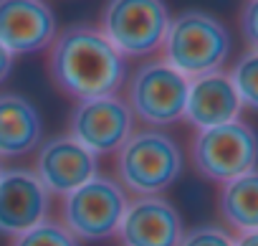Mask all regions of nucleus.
Returning a JSON list of instances; mask_svg holds the SVG:
<instances>
[{
    "instance_id": "obj_1",
    "label": "nucleus",
    "mask_w": 258,
    "mask_h": 246,
    "mask_svg": "<svg viewBox=\"0 0 258 246\" xmlns=\"http://www.w3.org/2000/svg\"><path fill=\"white\" fill-rule=\"evenodd\" d=\"M51 84L74 102L116 94L126 81V59L94 23L63 26L46 48Z\"/></svg>"
},
{
    "instance_id": "obj_2",
    "label": "nucleus",
    "mask_w": 258,
    "mask_h": 246,
    "mask_svg": "<svg viewBox=\"0 0 258 246\" xmlns=\"http://www.w3.org/2000/svg\"><path fill=\"white\" fill-rule=\"evenodd\" d=\"M185 170L182 147L165 130H135L114 155V178L126 195H162Z\"/></svg>"
},
{
    "instance_id": "obj_3",
    "label": "nucleus",
    "mask_w": 258,
    "mask_h": 246,
    "mask_svg": "<svg viewBox=\"0 0 258 246\" xmlns=\"http://www.w3.org/2000/svg\"><path fill=\"white\" fill-rule=\"evenodd\" d=\"M230 48V31L220 18L203 8H187L170 18L162 59L187 79H198L223 71Z\"/></svg>"
},
{
    "instance_id": "obj_4",
    "label": "nucleus",
    "mask_w": 258,
    "mask_h": 246,
    "mask_svg": "<svg viewBox=\"0 0 258 246\" xmlns=\"http://www.w3.org/2000/svg\"><path fill=\"white\" fill-rule=\"evenodd\" d=\"M190 79L165 59L140 64L124 81V102L135 119L152 130H162L185 119Z\"/></svg>"
},
{
    "instance_id": "obj_5",
    "label": "nucleus",
    "mask_w": 258,
    "mask_h": 246,
    "mask_svg": "<svg viewBox=\"0 0 258 246\" xmlns=\"http://www.w3.org/2000/svg\"><path fill=\"white\" fill-rule=\"evenodd\" d=\"M190 163L210 183H228L258 168V132L243 119L195 130L190 137Z\"/></svg>"
},
{
    "instance_id": "obj_6",
    "label": "nucleus",
    "mask_w": 258,
    "mask_h": 246,
    "mask_svg": "<svg viewBox=\"0 0 258 246\" xmlns=\"http://www.w3.org/2000/svg\"><path fill=\"white\" fill-rule=\"evenodd\" d=\"M96 26L124 59H145L162 48L170 11L165 0H106Z\"/></svg>"
},
{
    "instance_id": "obj_7",
    "label": "nucleus",
    "mask_w": 258,
    "mask_h": 246,
    "mask_svg": "<svg viewBox=\"0 0 258 246\" xmlns=\"http://www.w3.org/2000/svg\"><path fill=\"white\" fill-rule=\"evenodd\" d=\"M126 206L129 195L116 178L99 173L61 198V223L79 241H104L116 236Z\"/></svg>"
},
{
    "instance_id": "obj_8",
    "label": "nucleus",
    "mask_w": 258,
    "mask_h": 246,
    "mask_svg": "<svg viewBox=\"0 0 258 246\" xmlns=\"http://www.w3.org/2000/svg\"><path fill=\"white\" fill-rule=\"evenodd\" d=\"M66 130V135L91 155H116V150L135 132V114L116 94L96 96L74 104Z\"/></svg>"
},
{
    "instance_id": "obj_9",
    "label": "nucleus",
    "mask_w": 258,
    "mask_h": 246,
    "mask_svg": "<svg viewBox=\"0 0 258 246\" xmlns=\"http://www.w3.org/2000/svg\"><path fill=\"white\" fill-rule=\"evenodd\" d=\"M33 173L51 195L63 198L99 175V158L69 135H56L36 150Z\"/></svg>"
},
{
    "instance_id": "obj_10",
    "label": "nucleus",
    "mask_w": 258,
    "mask_h": 246,
    "mask_svg": "<svg viewBox=\"0 0 258 246\" xmlns=\"http://www.w3.org/2000/svg\"><path fill=\"white\" fill-rule=\"evenodd\" d=\"M51 193L28 168H8L0 175V236H21L48 218Z\"/></svg>"
},
{
    "instance_id": "obj_11",
    "label": "nucleus",
    "mask_w": 258,
    "mask_h": 246,
    "mask_svg": "<svg viewBox=\"0 0 258 246\" xmlns=\"http://www.w3.org/2000/svg\"><path fill=\"white\" fill-rule=\"evenodd\" d=\"M58 33V21L46 0H0V43L13 56L46 51Z\"/></svg>"
},
{
    "instance_id": "obj_12",
    "label": "nucleus",
    "mask_w": 258,
    "mask_h": 246,
    "mask_svg": "<svg viewBox=\"0 0 258 246\" xmlns=\"http://www.w3.org/2000/svg\"><path fill=\"white\" fill-rule=\"evenodd\" d=\"M185 233L180 211L162 195L132 198L116 238L121 246H180Z\"/></svg>"
},
{
    "instance_id": "obj_13",
    "label": "nucleus",
    "mask_w": 258,
    "mask_h": 246,
    "mask_svg": "<svg viewBox=\"0 0 258 246\" xmlns=\"http://www.w3.org/2000/svg\"><path fill=\"white\" fill-rule=\"evenodd\" d=\"M240 109L243 104L225 71L190 79V91L185 104V122L190 127L208 130L228 125V122H235L240 117Z\"/></svg>"
},
{
    "instance_id": "obj_14",
    "label": "nucleus",
    "mask_w": 258,
    "mask_h": 246,
    "mask_svg": "<svg viewBox=\"0 0 258 246\" xmlns=\"http://www.w3.org/2000/svg\"><path fill=\"white\" fill-rule=\"evenodd\" d=\"M43 117L38 107L18 94L0 91V160L26 158L41 147Z\"/></svg>"
},
{
    "instance_id": "obj_15",
    "label": "nucleus",
    "mask_w": 258,
    "mask_h": 246,
    "mask_svg": "<svg viewBox=\"0 0 258 246\" xmlns=\"http://www.w3.org/2000/svg\"><path fill=\"white\" fill-rule=\"evenodd\" d=\"M218 213L235 236L258 231V168L220 185Z\"/></svg>"
},
{
    "instance_id": "obj_16",
    "label": "nucleus",
    "mask_w": 258,
    "mask_h": 246,
    "mask_svg": "<svg viewBox=\"0 0 258 246\" xmlns=\"http://www.w3.org/2000/svg\"><path fill=\"white\" fill-rule=\"evenodd\" d=\"M233 89L245 109L258 112V51H245L230 69Z\"/></svg>"
},
{
    "instance_id": "obj_17",
    "label": "nucleus",
    "mask_w": 258,
    "mask_h": 246,
    "mask_svg": "<svg viewBox=\"0 0 258 246\" xmlns=\"http://www.w3.org/2000/svg\"><path fill=\"white\" fill-rule=\"evenodd\" d=\"M8 246H81V241L76 236H71L61 221L46 218L38 226H33L31 231L13 236Z\"/></svg>"
},
{
    "instance_id": "obj_18",
    "label": "nucleus",
    "mask_w": 258,
    "mask_h": 246,
    "mask_svg": "<svg viewBox=\"0 0 258 246\" xmlns=\"http://www.w3.org/2000/svg\"><path fill=\"white\" fill-rule=\"evenodd\" d=\"M180 246H235V236L218 223H203L182 233Z\"/></svg>"
},
{
    "instance_id": "obj_19",
    "label": "nucleus",
    "mask_w": 258,
    "mask_h": 246,
    "mask_svg": "<svg viewBox=\"0 0 258 246\" xmlns=\"http://www.w3.org/2000/svg\"><path fill=\"white\" fill-rule=\"evenodd\" d=\"M238 28L248 51H258V0H245L238 13Z\"/></svg>"
},
{
    "instance_id": "obj_20",
    "label": "nucleus",
    "mask_w": 258,
    "mask_h": 246,
    "mask_svg": "<svg viewBox=\"0 0 258 246\" xmlns=\"http://www.w3.org/2000/svg\"><path fill=\"white\" fill-rule=\"evenodd\" d=\"M13 61H16V56L0 43V84H3L8 76H11V71H13Z\"/></svg>"
},
{
    "instance_id": "obj_21",
    "label": "nucleus",
    "mask_w": 258,
    "mask_h": 246,
    "mask_svg": "<svg viewBox=\"0 0 258 246\" xmlns=\"http://www.w3.org/2000/svg\"><path fill=\"white\" fill-rule=\"evenodd\" d=\"M235 246H258V231H250V233H240V236H235Z\"/></svg>"
},
{
    "instance_id": "obj_22",
    "label": "nucleus",
    "mask_w": 258,
    "mask_h": 246,
    "mask_svg": "<svg viewBox=\"0 0 258 246\" xmlns=\"http://www.w3.org/2000/svg\"><path fill=\"white\" fill-rule=\"evenodd\" d=\"M0 175H3V165H0Z\"/></svg>"
}]
</instances>
